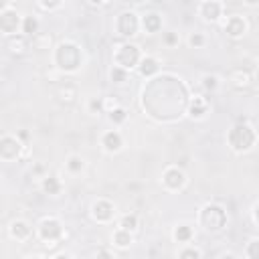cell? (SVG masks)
<instances>
[{"mask_svg":"<svg viewBox=\"0 0 259 259\" xmlns=\"http://www.w3.org/2000/svg\"><path fill=\"white\" fill-rule=\"evenodd\" d=\"M150 2H154V4H162V2H166V0H150Z\"/></svg>","mask_w":259,"mask_h":259,"instance_id":"obj_43","label":"cell"},{"mask_svg":"<svg viewBox=\"0 0 259 259\" xmlns=\"http://www.w3.org/2000/svg\"><path fill=\"white\" fill-rule=\"evenodd\" d=\"M127 79H130V71H125L117 65H111V69H109V81L111 83H125Z\"/></svg>","mask_w":259,"mask_h":259,"instance_id":"obj_32","label":"cell"},{"mask_svg":"<svg viewBox=\"0 0 259 259\" xmlns=\"http://www.w3.org/2000/svg\"><path fill=\"white\" fill-rule=\"evenodd\" d=\"M109 241H111V247H113V249L125 251V249H130V247L134 245L136 233L125 231V229H121V227H115L113 233H111V237H109Z\"/></svg>","mask_w":259,"mask_h":259,"instance_id":"obj_18","label":"cell"},{"mask_svg":"<svg viewBox=\"0 0 259 259\" xmlns=\"http://www.w3.org/2000/svg\"><path fill=\"white\" fill-rule=\"evenodd\" d=\"M186 42H188L190 49H204L206 42H208V38H206V34L202 30H194V32H190L186 36Z\"/></svg>","mask_w":259,"mask_h":259,"instance_id":"obj_31","label":"cell"},{"mask_svg":"<svg viewBox=\"0 0 259 259\" xmlns=\"http://www.w3.org/2000/svg\"><path fill=\"white\" fill-rule=\"evenodd\" d=\"M160 184H162V188L166 190V192H182L184 188H186V184H188V176H186V172L180 168V166H176V164H170V166H166L164 170H162V174H160Z\"/></svg>","mask_w":259,"mask_h":259,"instance_id":"obj_9","label":"cell"},{"mask_svg":"<svg viewBox=\"0 0 259 259\" xmlns=\"http://www.w3.org/2000/svg\"><path fill=\"white\" fill-rule=\"evenodd\" d=\"M243 4H245V6L255 8V6H259V0H243Z\"/></svg>","mask_w":259,"mask_h":259,"instance_id":"obj_41","label":"cell"},{"mask_svg":"<svg viewBox=\"0 0 259 259\" xmlns=\"http://www.w3.org/2000/svg\"><path fill=\"white\" fill-rule=\"evenodd\" d=\"M127 115H130V111L123 105H119V107H115L113 111L107 113V119L113 123V127H117V125H123L127 121Z\"/></svg>","mask_w":259,"mask_h":259,"instance_id":"obj_30","label":"cell"},{"mask_svg":"<svg viewBox=\"0 0 259 259\" xmlns=\"http://www.w3.org/2000/svg\"><path fill=\"white\" fill-rule=\"evenodd\" d=\"M65 170L71 174V176H77L85 170V158L81 154H69L67 160H65Z\"/></svg>","mask_w":259,"mask_h":259,"instance_id":"obj_25","label":"cell"},{"mask_svg":"<svg viewBox=\"0 0 259 259\" xmlns=\"http://www.w3.org/2000/svg\"><path fill=\"white\" fill-rule=\"evenodd\" d=\"M99 146L105 154H119L125 146V140H123V134L119 130H105L99 138Z\"/></svg>","mask_w":259,"mask_h":259,"instance_id":"obj_13","label":"cell"},{"mask_svg":"<svg viewBox=\"0 0 259 259\" xmlns=\"http://www.w3.org/2000/svg\"><path fill=\"white\" fill-rule=\"evenodd\" d=\"M194 239V227L188 225V223H178L174 225L172 229V241L178 243V245H186V243H192Z\"/></svg>","mask_w":259,"mask_h":259,"instance_id":"obj_21","label":"cell"},{"mask_svg":"<svg viewBox=\"0 0 259 259\" xmlns=\"http://www.w3.org/2000/svg\"><path fill=\"white\" fill-rule=\"evenodd\" d=\"M121 103L117 101V97H113V95H107V97H103V109H105V113H109V111H113L115 107H119Z\"/></svg>","mask_w":259,"mask_h":259,"instance_id":"obj_37","label":"cell"},{"mask_svg":"<svg viewBox=\"0 0 259 259\" xmlns=\"http://www.w3.org/2000/svg\"><path fill=\"white\" fill-rule=\"evenodd\" d=\"M210 111V103H208V97L196 93V95H190L188 99V107H186V115L194 121H202Z\"/></svg>","mask_w":259,"mask_h":259,"instance_id":"obj_14","label":"cell"},{"mask_svg":"<svg viewBox=\"0 0 259 259\" xmlns=\"http://www.w3.org/2000/svg\"><path fill=\"white\" fill-rule=\"evenodd\" d=\"M164 45L168 47V49H174V47H178V42H180V34L176 32V30H168V32H164Z\"/></svg>","mask_w":259,"mask_h":259,"instance_id":"obj_35","label":"cell"},{"mask_svg":"<svg viewBox=\"0 0 259 259\" xmlns=\"http://www.w3.org/2000/svg\"><path fill=\"white\" fill-rule=\"evenodd\" d=\"M117 227H121L125 231H132V233H138L140 231V217L136 212H125L117 219Z\"/></svg>","mask_w":259,"mask_h":259,"instance_id":"obj_28","label":"cell"},{"mask_svg":"<svg viewBox=\"0 0 259 259\" xmlns=\"http://www.w3.org/2000/svg\"><path fill=\"white\" fill-rule=\"evenodd\" d=\"M227 79H229V85H231V87H235V89L243 91V89H249V87L253 85L255 75H253L247 67H235V69H231V71H229Z\"/></svg>","mask_w":259,"mask_h":259,"instance_id":"obj_16","label":"cell"},{"mask_svg":"<svg viewBox=\"0 0 259 259\" xmlns=\"http://www.w3.org/2000/svg\"><path fill=\"white\" fill-rule=\"evenodd\" d=\"M160 69H162V63H160V59L156 57V55H144L142 57V61H140V65H138V75L142 77V79H154L156 75H160Z\"/></svg>","mask_w":259,"mask_h":259,"instance_id":"obj_17","label":"cell"},{"mask_svg":"<svg viewBox=\"0 0 259 259\" xmlns=\"http://www.w3.org/2000/svg\"><path fill=\"white\" fill-rule=\"evenodd\" d=\"M30 47L38 53H47V51H53L55 45H53V34L51 32H36L32 38H30Z\"/></svg>","mask_w":259,"mask_h":259,"instance_id":"obj_24","label":"cell"},{"mask_svg":"<svg viewBox=\"0 0 259 259\" xmlns=\"http://www.w3.org/2000/svg\"><path fill=\"white\" fill-rule=\"evenodd\" d=\"M22 18H24V14H20L14 6L0 8V32L4 36L22 32Z\"/></svg>","mask_w":259,"mask_h":259,"instance_id":"obj_10","label":"cell"},{"mask_svg":"<svg viewBox=\"0 0 259 259\" xmlns=\"http://www.w3.org/2000/svg\"><path fill=\"white\" fill-rule=\"evenodd\" d=\"M34 235H36V239L42 241L47 247H49V245H51V247H57V245H61L63 239L67 237V231H65V225H63V221H61L59 217L49 214V217H42V219L38 221V225H36V229H34Z\"/></svg>","mask_w":259,"mask_h":259,"instance_id":"obj_5","label":"cell"},{"mask_svg":"<svg viewBox=\"0 0 259 259\" xmlns=\"http://www.w3.org/2000/svg\"><path fill=\"white\" fill-rule=\"evenodd\" d=\"M243 255L247 259H259V237H251L243 249Z\"/></svg>","mask_w":259,"mask_h":259,"instance_id":"obj_33","label":"cell"},{"mask_svg":"<svg viewBox=\"0 0 259 259\" xmlns=\"http://www.w3.org/2000/svg\"><path fill=\"white\" fill-rule=\"evenodd\" d=\"M40 190L49 196H57V194L63 192V180L55 174H45L40 178Z\"/></svg>","mask_w":259,"mask_h":259,"instance_id":"obj_22","label":"cell"},{"mask_svg":"<svg viewBox=\"0 0 259 259\" xmlns=\"http://www.w3.org/2000/svg\"><path fill=\"white\" fill-rule=\"evenodd\" d=\"M144 55H146V53L142 51L140 45H136V42H132V40H121L119 45L113 47L111 63L132 73V71L138 69V65H140V61H142Z\"/></svg>","mask_w":259,"mask_h":259,"instance_id":"obj_4","label":"cell"},{"mask_svg":"<svg viewBox=\"0 0 259 259\" xmlns=\"http://www.w3.org/2000/svg\"><path fill=\"white\" fill-rule=\"evenodd\" d=\"M200 87L204 93H217L221 89V77L217 73H202L200 75Z\"/></svg>","mask_w":259,"mask_h":259,"instance_id":"obj_26","label":"cell"},{"mask_svg":"<svg viewBox=\"0 0 259 259\" xmlns=\"http://www.w3.org/2000/svg\"><path fill=\"white\" fill-rule=\"evenodd\" d=\"M251 221H253V225L259 229V200L253 204V208H251Z\"/></svg>","mask_w":259,"mask_h":259,"instance_id":"obj_38","label":"cell"},{"mask_svg":"<svg viewBox=\"0 0 259 259\" xmlns=\"http://www.w3.org/2000/svg\"><path fill=\"white\" fill-rule=\"evenodd\" d=\"M55 97H57V101H59L61 105H65V107L75 105V103H77V97H79V89H77V85H73V83H65V85H61V87L55 91Z\"/></svg>","mask_w":259,"mask_h":259,"instance_id":"obj_20","label":"cell"},{"mask_svg":"<svg viewBox=\"0 0 259 259\" xmlns=\"http://www.w3.org/2000/svg\"><path fill=\"white\" fill-rule=\"evenodd\" d=\"M229 214L223 204L219 202H204L198 212H196V225L206 233V235H219L227 229Z\"/></svg>","mask_w":259,"mask_h":259,"instance_id":"obj_2","label":"cell"},{"mask_svg":"<svg viewBox=\"0 0 259 259\" xmlns=\"http://www.w3.org/2000/svg\"><path fill=\"white\" fill-rule=\"evenodd\" d=\"M162 14H158V12H146L144 16H142V30L144 32H148V34H156V32H160L162 30Z\"/></svg>","mask_w":259,"mask_h":259,"instance_id":"obj_23","label":"cell"},{"mask_svg":"<svg viewBox=\"0 0 259 259\" xmlns=\"http://www.w3.org/2000/svg\"><path fill=\"white\" fill-rule=\"evenodd\" d=\"M30 42H28V36L18 32V34H12V36H6V51L8 55L12 57H22L26 51H28Z\"/></svg>","mask_w":259,"mask_h":259,"instance_id":"obj_19","label":"cell"},{"mask_svg":"<svg viewBox=\"0 0 259 259\" xmlns=\"http://www.w3.org/2000/svg\"><path fill=\"white\" fill-rule=\"evenodd\" d=\"M95 257H113V251H109V249H99V251H95Z\"/></svg>","mask_w":259,"mask_h":259,"instance_id":"obj_39","label":"cell"},{"mask_svg":"<svg viewBox=\"0 0 259 259\" xmlns=\"http://www.w3.org/2000/svg\"><path fill=\"white\" fill-rule=\"evenodd\" d=\"M223 32L231 38V40H241L247 32H249V22L245 16L241 14H229L223 22Z\"/></svg>","mask_w":259,"mask_h":259,"instance_id":"obj_12","label":"cell"},{"mask_svg":"<svg viewBox=\"0 0 259 259\" xmlns=\"http://www.w3.org/2000/svg\"><path fill=\"white\" fill-rule=\"evenodd\" d=\"M16 136H18V138H20L22 142H26V138H28V132H18Z\"/></svg>","mask_w":259,"mask_h":259,"instance_id":"obj_42","label":"cell"},{"mask_svg":"<svg viewBox=\"0 0 259 259\" xmlns=\"http://www.w3.org/2000/svg\"><path fill=\"white\" fill-rule=\"evenodd\" d=\"M259 140V134L257 130L247 121V119H241L237 123H233L227 132V146L235 152V154H247L253 150V146L257 144Z\"/></svg>","mask_w":259,"mask_h":259,"instance_id":"obj_3","label":"cell"},{"mask_svg":"<svg viewBox=\"0 0 259 259\" xmlns=\"http://www.w3.org/2000/svg\"><path fill=\"white\" fill-rule=\"evenodd\" d=\"M26 156V144L14 134H2L0 138V160L16 162Z\"/></svg>","mask_w":259,"mask_h":259,"instance_id":"obj_8","label":"cell"},{"mask_svg":"<svg viewBox=\"0 0 259 259\" xmlns=\"http://www.w3.org/2000/svg\"><path fill=\"white\" fill-rule=\"evenodd\" d=\"M176 255H178L180 259H200L204 253H202V249H198L196 245L186 243V245H180V249L176 251Z\"/></svg>","mask_w":259,"mask_h":259,"instance_id":"obj_29","label":"cell"},{"mask_svg":"<svg viewBox=\"0 0 259 259\" xmlns=\"http://www.w3.org/2000/svg\"><path fill=\"white\" fill-rule=\"evenodd\" d=\"M200 2H202V0H200Z\"/></svg>","mask_w":259,"mask_h":259,"instance_id":"obj_44","label":"cell"},{"mask_svg":"<svg viewBox=\"0 0 259 259\" xmlns=\"http://www.w3.org/2000/svg\"><path fill=\"white\" fill-rule=\"evenodd\" d=\"M36 32H40V20L36 18V14H24V18H22V34L32 38Z\"/></svg>","mask_w":259,"mask_h":259,"instance_id":"obj_27","label":"cell"},{"mask_svg":"<svg viewBox=\"0 0 259 259\" xmlns=\"http://www.w3.org/2000/svg\"><path fill=\"white\" fill-rule=\"evenodd\" d=\"M89 217L93 223L97 225H111L115 219H117V206L113 200L105 198V196H99L97 200L91 202L89 206Z\"/></svg>","mask_w":259,"mask_h":259,"instance_id":"obj_7","label":"cell"},{"mask_svg":"<svg viewBox=\"0 0 259 259\" xmlns=\"http://www.w3.org/2000/svg\"><path fill=\"white\" fill-rule=\"evenodd\" d=\"M87 4H91V6H95V8H101V6L109 4V0H87Z\"/></svg>","mask_w":259,"mask_h":259,"instance_id":"obj_40","label":"cell"},{"mask_svg":"<svg viewBox=\"0 0 259 259\" xmlns=\"http://www.w3.org/2000/svg\"><path fill=\"white\" fill-rule=\"evenodd\" d=\"M6 231H8V237L12 241H16V243H26L34 235V231H32V227H30V223L26 219H14V221H10V225L6 227Z\"/></svg>","mask_w":259,"mask_h":259,"instance_id":"obj_15","label":"cell"},{"mask_svg":"<svg viewBox=\"0 0 259 259\" xmlns=\"http://www.w3.org/2000/svg\"><path fill=\"white\" fill-rule=\"evenodd\" d=\"M87 111H89L91 115L105 113V109H103V97H91V99L87 101Z\"/></svg>","mask_w":259,"mask_h":259,"instance_id":"obj_34","label":"cell"},{"mask_svg":"<svg viewBox=\"0 0 259 259\" xmlns=\"http://www.w3.org/2000/svg\"><path fill=\"white\" fill-rule=\"evenodd\" d=\"M53 65L63 75H75L83 67V49L71 38H63L53 49Z\"/></svg>","mask_w":259,"mask_h":259,"instance_id":"obj_1","label":"cell"},{"mask_svg":"<svg viewBox=\"0 0 259 259\" xmlns=\"http://www.w3.org/2000/svg\"><path fill=\"white\" fill-rule=\"evenodd\" d=\"M196 14L206 24H217L225 18V2L223 0H202L198 2Z\"/></svg>","mask_w":259,"mask_h":259,"instance_id":"obj_11","label":"cell"},{"mask_svg":"<svg viewBox=\"0 0 259 259\" xmlns=\"http://www.w3.org/2000/svg\"><path fill=\"white\" fill-rule=\"evenodd\" d=\"M113 30L123 40H130L142 30V16L136 10H121L113 20Z\"/></svg>","mask_w":259,"mask_h":259,"instance_id":"obj_6","label":"cell"},{"mask_svg":"<svg viewBox=\"0 0 259 259\" xmlns=\"http://www.w3.org/2000/svg\"><path fill=\"white\" fill-rule=\"evenodd\" d=\"M36 2L45 12H55L63 6V0H36Z\"/></svg>","mask_w":259,"mask_h":259,"instance_id":"obj_36","label":"cell"}]
</instances>
